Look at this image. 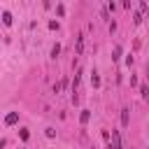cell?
Listing matches in <instances>:
<instances>
[{"label":"cell","mask_w":149,"mask_h":149,"mask_svg":"<svg viewBox=\"0 0 149 149\" xmlns=\"http://www.w3.org/2000/svg\"><path fill=\"white\" fill-rule=\"evenodd\" d=\"M109 149H121V137H119V130H112V142H109Z\"/></svg>","instance_id":"cell-1"},{"label":"cell","mask_w":149,"mask_h":149,"mask_svg":"<svg viewBox=\"0 0 149 149\" xmlns=\"http://www.w3.org/2000/svg\"><path fill=\"white\" fill-rule=\"evenodd\" d=\"M128 123H130V114H128V107H123V109H121V126L126 128Z\"/></svg>","instance_id":"cell-2"},{"label":"cell","mask_w":149,"mask_h":149,"mask_svg":"<svg viewBox=\"0 0 149 149\" xmlns=\"http://www.w3.org/2000/svg\"><path fill=\"white\" fill-rule=\"evenodd\" d=\"M16 121H19V114H16V112H9V114L5 116V123H7V126H12V123H16Z\"/></svg>","instance_id":"cell-3"},{"label":"cell","mask_w":149,"mask_h":149,"mask_svg":"<svg viewBox=\"0 0 149 149\" xmlns=\"http://www.w3.org/2000/svg\"><path fill=\"white\" fill-rule=\"evenodd\" d=\"M84 51V35H77V54Z\"/></svg>","instance_id":"cell-4"},{"label":"cell","mask_w":149,"mask_h":149,"mask_svg":"<svg viewBox=\"0 0 149 149\" xmlns=\"http://www.w3.org/2000/svg\"><path fill=\"white\" fill-rule=\"evenodd\" d=\"M88 119H91V112H88V109H84V112L79 114V121H81V123H88Z\"/></svg>","instance_id":"cell-5"},{"label":"cell","mask_w":149,"mask_h":149,"mask_svg":"<svg viewBox=\"0 0 149 149\" xmlns=\"http://www.w3.org/2000/svg\"><path fill=\"white\" fill-rule=\"evenodd\" d=\"M2 23H5V26L12 23V14H9V12H2Z\"/></svg>","instance_id":"cell-6"},{"label":"cell","mask_w":149,"mask_h":149,"mask_svg":"<svg viewBox=\"0 0 149 149\" xmlns=\"http://www.w3.org/2000/svg\"><path fill=\"white\" fill-rule=\"evenodd\" d=\"M91 84H93L95 88L100 86V77H98V72H93V74H91Z\"/></svg>","instance_id":"cell-7"},{"label":"cell","mask_w":149,"mask_h":149,"mask_svg":"<svg viewBox=\"0 0 149 149\" xmlns=\"http://www.w3.org/2000/svg\"><path fill=\"white\" fill-rule=\"evenodd\" d=\"M58 54H61V44H54V49H51V56H54V58H56V56H58Z\"/></svg>","instance_id":"cell-8"},{"label":"cell","mask_w":149,"mask_h":149,"mask_svg":"<svg viewBox=\"0 0 149 149\" xmlns=\"http://www.w3.org/2000/svg\"><path fill=\"white\" fill-rule=\"evenodd\" d=\"M119 56H121V47H114V56H112V61H119Z\"/></svg>","instance_id":"cell-9"},{"label":"cell","mask_w":149,"mask_h":149,"mask_svg":"<svg viewBox=\"0 0 149 149\" xmlns=\"http://www.w3.org/2000/svg\"><path fill=\"white\" fill-rule=\"evenodd\" d=\"M44 135H47V137H49V140H51V137H54V135H56V130H54V128H44Z\"/></svg>","instance_id":"cell-10"},{"label":"cell","mask_w":149,"mask_h":149,"mask_svg":"<svg viewBox=\"0 0 149 149\" xmlns=\"http://www.w3.org/2000/svg\"><path fill=\"white\" fill-rule=\"evenodd\" d=\"M19 135H21V140H28V130H26V128H21V133H19Z\"/></svg>","instance_id":"cell-11"},{"label":"cell","mask_w":149,"mask_h":149,"mask_svg":"<svg viewBox=\"0 0 149 149\" xmlns=\"http://www.w3.org/2000/svg\"><path fill=\"white\" fill-rule=\"evenodd\" d=\"M147 79H149V70H147Z\"/></svg>","instance_id":"cell-12"}]
</instances>
